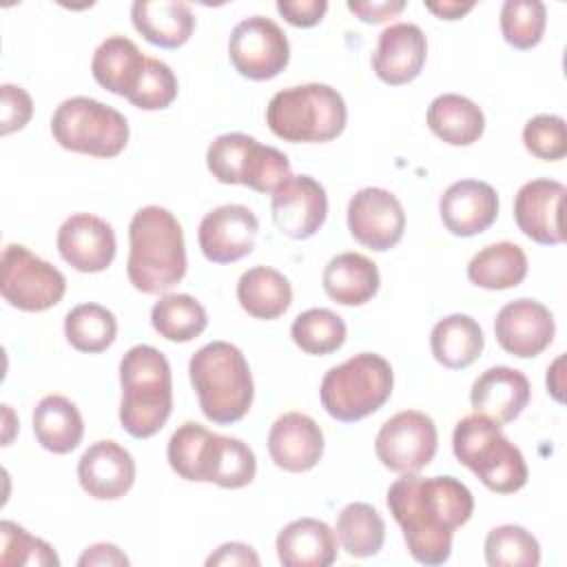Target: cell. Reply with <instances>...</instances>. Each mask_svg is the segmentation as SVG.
Instances as JSON below:
<instances>
[{"label": "cell", "mask_w": 567, "mask_h": 567, "mask_svg": "<svg viewBox=\"0 0 567 567\" xmlns=\"http://www.w3.org/2000/svg\"><path fill=\"white\" fill-rule=\"evenodd\" d=\"M385 503L403 532L410 556L430 567L450 558L454 532L474 512L470 487L450 474H403L390 485Z\"/></svg>", "instance_id": "1"}, {"label": "cell", "mask_w": 567, "mask_h": 567, "mask_svg": "<svg viewBox=\"0 0 567 567\" xmlns=\"http://www.w3.org/2000/svg\"><path fill=\"white\" fill-rule=\"evenodd\" d=\"M184 230L177 217L162 206L140 208L128 224L126 275L135 290L159 295L186 275Z\"/></svg>", "instance_id": "2"}, {"label": "cell", "mask_w": 567, "mask_h": 567, "mask_svg": "<svg viewBox=\"0 0 567 567\" xmlns=\"http://www.w3.org/2000/svg\"><path fill=\"white\" fill-rule=\"evenodd\" d=\"M171 470L197 483H215L224 489H239L252 483L257 458L250 445L235 436H221L199 423H182L166 447Z\"/></svg>", "instance_id": "3"}, {"label": "cell", "mask_w": 567, "mask_h": 567, "mask_svg": "<svg viewBox=\"0 0 567 567\" xmlns=\"http://www.w3.org/2000/svg\"><path fill=\"white\" fill-rule=\"evenodd\" d=\"M188 377L208 421L230 425L248 414L255 385L248 361L237 346L228 341L202 346L188 361Z\"/></svg>", "instance_id": "4"}, {"label": "cell", "mask_w": 567, "mask_h": 567, "mask_svg": "<svg viewBox=\"0 0 567 567\" xmlns=\"http://www.w3.org/2000/svg\"><path fill=\"white\" fill-rule=\"evenodd\" d=\"M120 423L133 439L157 434L173 410V377L164 352L133 346L120 361Z\"/></svg>", "instance_id": "5"}, {"label": "cell", "mask_w": 567, "mask_h": 567, "mask_svg": "<svg viewBox=\"0 0 567 567\" xmlns=\"http://www.w3.org/2000/svg\"><path fill=\"white\" fill-rule=\"evenodd\" d=\"M343 95L330 84L308 82L277 91L266 106L268 128L284 142H330L346 128Z\"/></svg>", "instance_id": "6"}, {"label": "cell", "mask_w": 567, "mask_h": 567, "mask_svg": "<svg viewBox=\"0 0 567 567\" xmlns=\"http://www.w3.org/2000/svg\"><path fill=\"white\" fill-rule=\"evenodd\" d=\"M452 450L456 461L496 494H514L527 483L523 452L503 434L498 423L483 414L474 412L456 423Z\"/></svg>", "instance_id": "7"}, {"label": "cell", "mask_w": 567, "mask_h": 567, "mask_svg": "<svg viewBox=\"0 0 567 567\" xmlns=\"http://www.w3.org/2000/svg\"><path fill=\"white\" fill-rule=\"evenodd\" d=\"M392 388L394 372L388 359L377 352H359L323 374L319 399L332 419L354 423L381 410Z\"/></svg>", "instance_id": "8"}, {"label": "cell", "mask_w": 567, "mask_h": 567, "mask_svg": "<svg viewBox=\"0 0 567 567\" xmlns=\"http://www.w3.org/2000/svg\"><path fill=\"white\" fill-rule=\"evenodd\" d=\"M51 135L71 153L109 159L128 144V122L117 109L86 95H75L60 102L53 111Z\"/></svg>", "instance_id": "9"}, {"label": "cell", "mask_w": 567, "mask_h": 567, "mask_svg": "<svg viewBox=\"0 0 567 567\" xmlns=\"http://www.w3.org/2000/svg\"><path fill=\"white\" fill-rule=\"evenodd\" d=\"M206 166L221 184H241L257 193H275L290 177L286 153L246 133H224L206 151Z\"/></svg>", "instance_id": "10"}, {"label": "cell", "mask_w": 567, "mask_h": 567, "mask_svg": "<svg viewBox=\"0 0 567 567\" xmlns=\"http://www.w3.org/2000/svg\"><path fill=\"white\" fill-rule=\"evenodd\" d=\"M2 299L24 312H42L62 301L66 292L64 275L27 246L9 244L2 250Z\"/></svg>", "instance_id": "11"}, {"label": "cell", "mask_w": 567, "mask_h": 567, "mask_svg": "<svg viewBox=\"0 0 567 567\" xmlns=\"http://www.w3.org/2000/svg\"><path fill=\"white\" fill-rule=\"evenodd\" d=\"M228 58L239 75L264 82L277 78L288 66L290 44L275 20L266 16H250L233 27L228 38Z\"/></svg>", "instance_id": "12"}, {"label": "cell", "mask_w": 567, "mask_h": 567, "mask_svg": "<svg viewBox=\"0 0 567 567\" xmlns=\"http://www.w3.org/2000/svg\"><path fill=\"white\" fill-rule=\"evenodd\" d=\"M439 447L434 421L419 410H403L390 416L374 439V452L383 467L396 474H412L427 467Z\"/></svg>", "instance_id": "13"}, {"label": "cell", "mask_w": 567, "mask_h": 567, "mask_svg": "<svg viewBox=\"0 0 567 567\" xmlns=\"http://www.w3.org/2000/svg\"><path fill=\"white\" fill-rule=\"evenodd\" d=\"M348 230L361 246L385 252L403 237L405 210L394 193L379 186L361 188L348 202Z\"/></svg>", "instance_id": "14"}, {"label": "cell", "mask_w": 567, "mask_h": 567, "mask_svg": "<svg viewBox=\"0 0 567 567\" xmlns=\"http://www.w3.org/2000/svg\"><path fill=\"white\" fill-rule=\"evenodd\" d=\"M259 221L248 206L224 204L204 215L197 230L202 255L213 264H233L252 252Z\"/></svg>", "instance_id": "15"}, {"label": "cell", "mask_w": 567, "mask_h": 567, "mask_svg": "<svg viewBox=\"0 0 567 567\" xmlns=\"http://www.w3.org/2000/svg\"><path fill=\"white\" fill-rule=\"evenodd\" d=\"M277 230L290 239L312 237L328 217L326 188L310 175H290L270 202Z\"/></svg>", "instance_id": "16"}, {"label": "cell", "mask_w": 567, "mask_h": 567, "mask_svg": "<svg viewBox=\"0 0 567 567\" xmlns=\"http://www.w3.org/2000/svg\"><path fill=\"white\" fill-rule=\"evenodd\" d=\"M494 334L507 354L532 359L554 341V315L536 299H514L498 310L494 319Z\"/></svg>", "instance_id": "17"}, {"label": "cell", "mask_w": 567, "mask_h": 567, "mask_svg": "<svg viewBox=\"0 0 567 567\" xmlns=\"http://www.w3.org/2000/svg\"><path fill=\"white\" fill-rule=\"evenodd\" d=\"M567 188L556 179L525 182L514 199V219L518 230L536 244L556 246L565 241L563 204Z\"/></svg>", "instance_id": "18"}, {"label": "cell", "mask_w": 567, "mask_h": 567, "mask_svg": "<svg viewBox=\"0 0 567 567\" xmlns=\"http://www.w3.org/2000/svg\"><path fill=\"white\" fill-rule=\"evenodd\" d=\"M55 246L60 257L78 272L106 270L117 250L113 226L91 213L66 217L58 228Z\"/></svg>", "instance_id": "19"}, {"label": "cell", "mask_w": 567, "mask_h": 567, "mask_svg": "<svg viewBox=\"0 0 567 567\" xmlns=\"http://www.w3.org/2000/svg\"><path fill=\"white\" fill-rule=\"evenodd\" d=\"M80 487L97 501H117L135 483V461L115 441L91 443L78 461Z\"/></svg>", "instance_id": "20"}, {"label": "cell", "mask_w": 567, "mask_h": 567, "mask_svg": "<svg viewBox=\"0 0 567 567\" xmlns=\"http://www.w3.org/2000/svg\"><path fill=\"white\" fill-rule=\"evenodd\" d=\"M427 58V40L419 24L394 22L379 33L372 53V71L390 86L412 82Z\"/></svg>", "instance_id": "21"}, {"label": "cell", "mask_w": 567, "mask_h": 567, "mask_svg": "<svg viewBox=\"0 0 567 567\" xmlns=\"http://www.w3.org/2000/svg\"><path fill=\"white\" fill-rule=\"evenodd\" d=\"M443 226L456 237L485 233L498 215L496 190L481 179H461L445 188L439 199Z\"/></svg>", "instance_id": "22"}, {"label": "cell", "mask_w": 567, "mask_h": 567, "mask_svg": "<svg viewBox=\"0 0 567 567\" xmlns=\"http://www.w3.org/2000/svg\"><path fill=\"white\" fill-rule=\"evenodd\" d=\"M323 432L319 423L301 412L281 414L268 432V452L277 467L290 474L312 470L323 456Z\"/></svg>", "instance_id": "23"}, {"label": "cell", "mask_w": 567, "mask_h": 567, "mask_svg": "<svg viewBox=\"0 0 567 567\" xmlns=\"http://www.w3.org/2000/svg\"><path fill=\"white\" fill-rule=\"evenodd\" d=\"M532 388L527 377L507 365L487 368L470 390V403L476 414L492 419L498 425L512 423L527 408Z\"/></svg>", "instance_id": "24"}, {"label": "cell", "mask_w": 567, "mask_h": 567, "mask_svg": "<svg viewBox=\"0 0 567 567\" xmlns=\"http://www.w3.org/2000/svg\"><path fill=\"white\" fill-rule=\"evenodd\" d=\"M277 558L284 567H328L337 560V534L319 518H297L277 534Z\"/></svg>", "instance_id": "25"}, {"label": "cell", "mask_w": 567, "mask_h": 567, "mask_svg": "<svg viewBox=\"0 0 567 567\" xmlns=\"http://www.w3.org/2000/svg\"><path fill=\"white\" fill-rule=\"evenodd\" d=\"M135 31L151 44L177 49L188 42L195 16L186 2L177 0H135L131 7Z\"/></svg>", "instance_id": "26"}, {"label": "cell", "mask_w": 567, "mask_h": 567, "mask_svg": "<svg viewBox=\"0 0 567 567\" xmlns=\"http://www.w3.org/2000/svg\"><path fill=\"white\" fill-rule=\"evenodd\" d=\"M144 66L146 55H142L137 44L124 35H111L102 40L91 60V73L95 82L126 100L137 89Z\"/></svg>", "instance_id": "27"}, {"label": "cell", "mask_w": 567, "mask_h": 567, "mask_svg": "<svg viewBox=\"0 0 567 567\" xmlns=\"http://www.w3.org/2000/svg\"><path fill=\"white\" fill-rule=\"evenodd\" d=\"M326 295L341 306L368 303L381 284L379 268L361 252L334 255L321 275Z\"/></svg>", "instance_id": "28"}, {"label": "cell", "mask_w": 567, "mask_h": 567, "mask_svg": "<svg viewBox=\"0 0 567 567\" xmlns=\"http://www.w3.org/2000/svg\"><path fill=\"white\" fill-rule=\"evenodd\" d=\"M430 131L450 146H470L485 131V115L476 102L458 93L436 95L425 113Z\"/></svg>", "instance_id": "29"}, {"label": "cell", "mask_w": 567, "mask_h": 567, "mask_svg": "<svg viewBox=\"0 0 567 567\" xmlns=\"http://www.w3.org/2000/svg\"><path fill=\"white\" fill-rule=\"evenodd\" d=\"M35 441L53 454L73 452L84 436V421L75 403L62 394H49L33 408Z\"/></svg>", "instance_id": "30"}, {"label": "cell", "mask_w": 567, "mask_h": 567, "mask_svg": "<svg viewBox=\"0 0 567 567\" xmlns=\"http://www.w3.org/2000/svg\"><path fill=\"white\" fill-rule=\"evenodd\" d=\"M485 339L476 319L470 315H447L430 332L432 357L447 370L470 368L483 352Z\"/></svg>", "instance_id": "31"}, {"label": "cell", "mask_w": 567, "mask_h": 567, "mask_svg": "<svg viewBox=\"0 0 567 567\" xmlns=\"http://www.w3.org/2000/svg\"><path fill=\"white\" fill-rule=\"evenodd\" d=\"M237 301L255 319H279L292 303L290 281L270 266H252L237 281Z\"/></svg>", "instance_id": "32"}, {"label": "cell", "mask_w": 567, "mask_h": 567, "mask_svg": "<svg viewBox=\"0 0 567 567\" xmlns=\"http://www.w3.org/2000/svg\"><path fill=\"white\" fill-rule=\"evenodd\" d=\"M527 255L514 241H496L481 248L467 264V279L485 290H507L523 284Z\"/></svg>", "instance_id": "33"}, {"label": "cell", "mask_w": 567, "mask_h": 567, "mask_svg": "<svg viewBox=\"0 0 567 567\" xmlns=\"http://www.w3.org/2000/svg\"><path fill=\"white\" fill-rule=\"evenodd\" d=\"M151 323L159 337L173 343H186L199 337L208 326L206 308L186 292L164 295L151 310Z\"/></svg>", "instance_id": "34"}, {"label": "cell", "mask_w": 567, "mask_h": 567, "mask_svg": "<svg viewBox=\"0 0 567 567\" xmlns=\"http://www.w3.org/2000/svg\"><path fill=\"white\" fill-rule=\"evenodd\" d=\"M334 534L350 556L370 558L385 543V523L370 503H348L337 516Z\"/></svg>", "instance_id": "35"}, {"label": "cell", "mask_w": 567, "mask_h": 567, "mask_svg": "<svg viewBox=\"0 0 567 567\" xmlns=\"http://www.w3.org/2000/svg\"><path fill=\"white\" fill-rule=\"evenodd\" d=\"M64 337L78 352L97 354L115 341L117 319L100 303H80L64 317Z\"/></svg>", "instance_id": "36"}, {"label": "cell", "mask_w": 567, "mask_h": 567, "mask_svg": "<svg viewBox=\"0 0 567 567\" xmlns=\"http://www.w3.org/2000/svg\"><path fill=\"white\" fill-rule=\"evenodd\" d=\"M346 321L328 308H310L295 317L290 337L306 354L323 357L337 352L346 343Z\"/></svg>", "instance_id": "37"}, {"label": "cell", "mask_w": 567, "mask_h": 567, "mask_svg": "<svg viewBox=\"0 0 567 567\" xmlns=\"http://www.w3.org/2000/svg\"><path fill=\"white\" fill-rule=\"evenodd\" d=\"M485 563L489 567H536L540 545L520 525H498L485 536Z\"/></svg>", "instance_id": "38"}, {"label": "cell", "mask_w": 567, "mask_h": 567, "mask_svg": "<svg viewBox=\"0 0 567 567\" xmlns=\"http://www.w3.org/2000/svg\"><path fill=\"white\" fill-rule=\"evenodd\" d=\"M547 27V7L540 0H505L501 7V33L518 51L534 49Z\"/></svg>", "instance_id": "39"}, {"label": "cell", "mask_w": 567, "mask_h": 567, "mask_svg": "<svg viewBox=\"0 0 567 567\" xmlns=\"http://www.w3.org/2000/svg\"><path fill=\"white\" fill-rule=\"evenodd\" d=\"M0 565L47 567V565H60V558L47 540L35 538L24 527L11 520H2L0 523Z\"/></svg>", "instance_id": "40"}, {"label": "cell", "mask_w": 567, "mask_h": 567, "mask_svg": "<svg viewBox=\"0 0 567 567\" xmlns=\"http://www.w3.org/2000/svg\"><path fill=\"white\" fill-rule=\"evenodd\" d=\"M175 97H177V78L173 69L157 58H146L144 73L140 78L137 89L131 93L128 102L142 111H159L171 106Z\"/></svg>", "instance_id": "41"}, {"label": "cell", "mask_w": 567, "mask_h": 567, "mask_svg": "<svg viewBox=\"0 0 567 567\" xmlns=\"http://www.w3.org/2000/svg\"><path fill=\"white\" fill-rule=\"evenodd\" d=\"M523 144L527 153L545 162H558L567 155V131L560 115L540 113L523 128Z\"/></svg>", "instance_id": "42"}, {"label": "cell", "mask_w": 567, "mask_h": 567, "mask_svg": "<svg viewBox=\"0 0 567 567\" xmlns=\"http://www.w3.org/2000/svg\"><path fill=\"white\" fill-rule=\"evenodd\" d=\"M0 104H2V120H0L2 135H11L29 124V120L33 115V100L22 86L2 84L0 86Z\"/></svg>", "instance_id": "43"}, {"label": "cell", "mask_w": 567, "mask_h": 567, "mask_svg": "<svg viewBox=\"0 0 567 567\" xmlns=\"http://www.w3.org/2000/svg\"><path fill=\"white\" fill-rule=\"evenodd\" d=\"M277 11L288 24L308 29L321 22V18L328 11V2L326 0H279Z\"/></svg>", "instance_id": "44"}, {"label": "cell", "mask_w": 567, "mask_h": 567, "mask_svg": "<svg viewBox=\"0 0 567 567\" xmlns=\"http://www.w3.org/2000/svg\"><path fill=\"white\" fill-rule=\"evenodd\" d=\"M405 9L403 0H348V11L368 24H381L390 18H396Z\"/></svg>", "instance_id": "45"}, {"label": "cell", "mask_w": 567, "mask_h": 567, "mask_svg": "<svg viewBox=\"0 0 567 567\" xmlns=\"http://www.w3.org/2000/svg\"><path fill=\"white\" fill-rule=\"evenodd\" d=\"M206 565L213 567V565H224V567H235V565H252L257 567L259 565V556L255 554V549L246 543H224L217 547L215 554H210L206 558Z\"/></svg>", "instance_id": "46"}, {"label": "cell", "mask_w": 567, "mask_h": 567, "mask_svg": "<svg viewBox=\"0 0 567 567\" xmlns=\"http://www.w3.org/2000/svg\"><path fill=\"white\" fill-rule=\"evenodd\" d=\"M80 567H89V565H128V558L124 556V551L117 545L111 543H95L91 547L84 549V554L78 558Z\"/></svg>", "instance_id": "47"}, {"label": "cell", "mask_w": 567, "mask_h": 567, "mask_svg": "<svg viewBox=\"0 0 567 567\" xmlns=\"http://www.w3.org/2000/svg\"><path fill=\"white\" fill-rule=\"evenodd\" d=\"M425 9L432 11L441 20H461L467 11L474 9V2H458V0H443V2H425Z\"/></svg>", "instance_id": "48"}, {"label": "cell", "mask_w": 567, "mask_h": 567, "mask_svg": "<svg viewBox=\"0 0 567 567\" xmlns=\"http://www.w3.org/2000/svg\"><path fill=\"white\" fill-rule=\"evenodd\" d=\"M560 363H563V357H558V359L554 361V365L547 370V392H551V396H554L556 401H563V394H560L563 383L558 381V377H560L558 365H560Z\"/></svg>", "instance_id": "49"}]
</instances>
